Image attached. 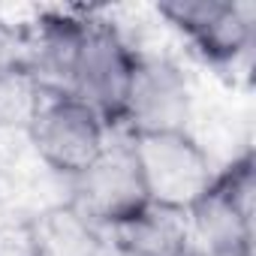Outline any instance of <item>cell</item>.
<instances>
[{"label": "cell", "mask_w": 256, "mask_h": 256, "mask_svg": "<svg viewBox=\"0 0 256 256\" xmlns=\"http://www.w3.org/2000/svg\"><path fill=\"white\" fill-rule=\"evenodd\" d=\"M139 54L142 52L124 36V30L114 22L102 18L100 12H90L84 36L76 52L66 94L88 102L114 130V126H120V118H124V102H126V90H130Z\"/></svg>", "instance_id": "6da1fadb"}, {"label": "cell", "mask_w": 256, "mask_h": 256, "mask_svg": "<svg viewBox=\"0 0 256 256\" xmlns=\"http://www.w3.org/2000/svg\"><path fill=\"white\" fill-rule=\"evenodd\" d=\"M148 202L190 211L214 184V163L190 130L126 136Z\"/></svg>", "instance_id": "7a4b0ae2"}, {"label": "cell", "mask_w": 256, "mask_h": 256, "mask_svg": "<svg viewBox=\"0 0 256 256\" xmlns=\"http://www.w3.org/2000/svg\"><path fill=\"white\" fill-rule=\"evenodd\" d=\"M24 136L48 172L72 181L108 148L112 126L78 96L48 94Z\"/></svg>", "instance_id": "3957f363"}, {"label": "cell", "mask_w": 256, "mask_h": 256, "mask_svg": "<svg viewBox=\"0 0 256 256\" xmlns=\"http://www.w3.org/2000/svg\"><path fill=\"white\" fill-rule=\"evenodd\" d=\"M157 16L211 66H235L253 48V6L235 0H166Z\"/></svg>", "instance_id": "277c9868"}, {"label": "cell", "mask_w": 256, "mask_h": 256, "mask_svg": "<svg viewBox=\"0 0 256 256\" xmlns=\"http://www.w3.org/2000/svg\"><path fill=\"white\" fill-rule=\"evenodd\" d=\"M190 118L193 82L187 70L163 54H139L124 102L120 130H126V136L190 130Z\"/></svg>", "instance_id": "5b68a950"}, {"label": "cell", "mask_w": 256, "mask_h": 256, "mask_svg": "<svg viewBox=\"0 0 256 256\" xmlns=\"http://www.w3.org/2000/svg\"><path fill=\"white\" fill-rule=\"evenodd\" d=\"M66 190H70L66 202L106 235L148 202L130 151V139L108 142V148L96 157L94 166L66 181Z\"/></svg>", "instance_id": "8992f818"}, {"label": "cell", "mask_w": 256, "mask_h": 256, "mask_svg": "<svg viewBox=\"0 0 256 256\" xmlns=\"http://www.w3.org/2000/svg\"><path fill=\"white\" fill-rule=\"evenodd\" d=\"M190 223V241L202 253H226L253 247V208L238 205L232 196H226L217 184L208 187V193L187 211Z\"/></svg>", "instance_id": "52a82bcc"}, {"label": "cell", "mask_w": 256, "mask_h": 256, "mask_svg": "<svg viewBox=\"0 0 256 256\" xmlns=\"http://www.w3.org/2000/svg\"><path fill=\"white\" fill-rule=\"evenodd\" d=\"M106 238L133 250L136 256H178L181 250L193 247L187 214L157 202H145L136 214L108 229Z\"/></svg>", "instance_id": "ba28073f"}, {"label": "cell", "mask_w": 256, "mask_h": 256, "mask_svg": "<svg viewBox=\"0 0 256 256\" xmlns=\"http://www.w3.org/2000/svg\"><path fill=\"white\" fill-rule=\"evenodd\" d=\"M40 241V256H96L106 244V232L82 217L66 199L42 208L30 217Z\"/></svg>", "instance_id": "9c48e42d"}, {"label": "cell", "mask_w": 256, "mask_h": 256, "mask_svg": "<svg viewBox=\"0 0 256 256\" xmlns=\"http://www.w3.org/2000/svg\"><path fill=\"white\" fill-rule=\"evenodd\" d=\"M48 90L22 64H0V133H28Z\"/></svg>", "instance_id": "30bf717a"}, {"label": "cell", "mask_w": 256, "mask_h": 256, "mask_svg": "<svg viewBox=\"0 0 256 256\" xmlns=\"http://www.w3.org/2000/svg\"><path fill=\"white\" fill-rule=\"evenodd\" d=\"M0 256H40V241L30 217L0 220Z\"/></svg>", "instance_id": "8fae6325"}, {"label": "cell", "mask_w": 256, "mask_h": 256, "mask_svg": "<svg viewBox=\"0 0 256 256\" xmlns=\"http://www.w3.org/2000/svg\"><path fill=\"white\" fill-rule=\"evenodd\" d=\"M6 60H22V30L10 28L0 18V64Z\"/></svg>", "instance_id": "7c38bea8"}, {"label": "cell", "mask_w": 256, "mask_h": 256, "mask_svg": "<svg viewBox=\"0 0 256 256\" xmlns=\"http://www.w3.org/2000/svg\"><path fill=\"white\" fill-rule=\"evenodd\" d=\"M96 256H136V253H133V250H126V247H120V244H114V241H108V238H106V244H102V250H100Z\"/></svg>", "instance_id": "4fadbf2b"}, {"label": "cell", "mask_w": 256, "mask_h": 256, "mask_svg": "<svg viewBox=\"0 0 256 256\" xmlns=\"http://www.w3.org/2000/svg\"><path fill=\"white\" fill-rule=\"evenodd\" d=\"M178 256H208V253H202L199 247H187V250H181Z\"/></svg>", "instance_id": "5bb4252c"}]
</instances>
